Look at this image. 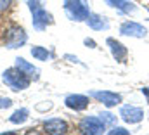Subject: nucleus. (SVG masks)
I'll return each instance as SVG.
<instances>
[{"label": "nucleus", "instance_id": "f3484780", "mask_svg": "<svg viewBox=\"0 0 149 135\" xmlns=\"http://www.w3.org/2000/svg\"><path fill=\"white\" fill-rule=\"evenodd\" d=\"M12 106V101L7 99V97H0V109H7Z\"/></svg>", "mask_w": 149, "mask_h": 135}, {"label": "nucleus", "instance_id": "7ed1b4c3", "mask_svg": "<svg viewBox=\"0 0 149 135\" xmlns=\"http://www.w3.org/2000/svg\"><path fill=\"white\" fill-rule=\"evenodd\" d=\"M3 42L9 49H17L21 47L24 42H26V33L21 26L17 24H10L7 30H5V35H3Z\"/></svg>", "mask_w": 149, "mask_h": 135}, {"label": "nucleus", "instance_id": "9d476101", "mask_svg": "<svg viewBox=\"0 0 149 135\" xmlns=\"http://www.w3.org/2000/svg\"><path fill=\"white\" fill-rule=\"evenodd\" d=\"M92 97H95L99 102H102L104 106H108V107H113V106H116V104H120L121 102V95H118V94H113V92H92Z\"/></svg>", "mask_w": 149, "mask_h": 135}, {"label": "nucleus", "instance_id": "4468645a", "mask_svg": "<svg viewBox=\"0 0 149 135\" xmlns=\"http://www.w3.org/2000/svg\"><path fill=\"white\" fill-rule=\"evenodd\" d=\"M106 2H108V5H111V7H116V9L123 10V12H130V10H135L134 3H130L128 0H106Z\"/></svg>", "mask_w": 149, "mask_h": 135}, {"label": "nucleus", "instance_id": "6ab92c4d", "mask_svg": "<svg viewBox=\"0 0 149 135\" xmlns=\"http://www.w3.org/2000/svg\"><path fill=\"white\" fill-rule=\"evenodd\" d=\"M109 134H113V135H116V134H121V135H128V132L125 130V128H113Z\"/></svg>", "mask_w": 149, "mask_h": 135}, {"label": "nucleus", "instance_id": "412c9836", "mask_svg": "<svg viewBox=\"0 0 149 135\" xmlns=\"http://www.w3.org/2000/svg\"><path fill=\"white\" fill-rule=\"evenodd\" d=\"M85 43H87V45H92V47H94V45H95V43H94V40H88V38H87V40H85Z\"/></svg>", "mask_w": 149, "mask_h": 135}, {"label": "nucleus", "instance_id": "0eeeda50", "mask_svg": "<svg viewBox=\"0 0 149 135\" xmlns=\"http://www.w3.org/2000/svg\"><path fill=\"white\" fill-rule=\"evenodd\" d=\"M43 130L45 134H50V135H61V134H68L70 127L64 120L61 118H54V120H49L43 123Z\"/></svg>", "mask_w": 149, "mask_h": 135}, {"label": "nucleus", "instance_id": "39448f33", "mask_svg": "<svg viewBox=\"0 0 149 135\" xmlns=\"http://www.w3.org/2000/svg\"><path fill=\"white\" fill-rule=\"evenodd\" d=\"M104 121L101 118L95 116H87L80 121V130L81 134H88V135H99L104 132Z\"/></svg>", "mask_w": 149, "mask_h": 135}, {"label": "nucleus", "instance_id": "423d86ee", "mask_svg": "<svg viewBox=\"0 0 149 135\" xmlns=\"http://www.w3.org/2000/svg\"><path fill=\"white\" fill-rule=\"evenodd\" d=\"M120 116H121L127 123L134 125V123H139V121L144 118V111H142L141 107H135V106H123L121 111H120Z\"/></svg>", "mask_w": 149, "mask_h": 135}, {"label": "nucleus", "instance_id": "f257e3e1", "mask_svg": "<svg viewBox=\"0 0 149 135\" xmlns=\"http://www.w3.org/2000/svg\"><path fill=\"white\" fill-rule=\"evenodd\" d=\"M2 78H3V83H5L10 90H14V92H19V90L28 88L30 83H31V78H30L23 69H19L17 66L5 69Z\"/></svg>", "mask_w": 149, "mask_h": 135}, {"label": "nucleus", "instance_id": "f8f14e48", "mask_svg": "<svg viewBox=\"0 0 149 135\" xmlns=\"http://www.w3.org/2000/svg\"><path fill=\"white\" fill-rule=\"evenodd\" d=\"M16 66L19 68V69H23V71H24V73H26V74L31 78V80H38V78H40V74H38V69L33 66V64L26 63L23 57H17V59H16Z\"/></svg>", "mask_w": 149, "mask_h": 135}, {"label": "nucleus", "instance_id": "f03ea898", "mask_svg": "<svg viewBox=\"0 0 149 135\" xmlns=\"http://www.w3.org/2000/svg\"><path fill=\"white\" fill-rule=\"evenodd\" d=\"M64 9L66 14L73 19V21H83L88 17V5L85 0H66L64 2Z\"/></svg>", "mask_w": 149, "mask_h": 135}, {"label": "nucleus", "instance_id": "20e7f679", "mask_svg": "<svg viewBox=\"0 0 149 135\" xmlns=\"http://www.w3.org/2000/svg\"><path fill=\"white\" fill-rule=\"evenodd\" d=\"M28 3H30V10L33 12V24H35V28L43 30L47 24L52 23V16L47 14L43 7L38 5V0H30Z\"/></svg>", "mask_w": 149, "mask_h": 135}, {"label": "nucleus", "instance_id": "9b49d317", "mask_svg": "<svg viewBox=\"0 0 149 135\" xmlns=\"http://www.w3.org/2000/svg\"><path fill=\"white\" fill-rule=\"evenodd\" d=\"M108 45H109V49H111V54L113 57L116 59V61H120V63H123L125 59H127V49H125V45L123 43H120L118 40H114V38H108Z\"/></svg>", "mask_w": 149, "mask_h": 135}, {"label": "nucleus", "instance_id": "a211bd4d", "mask_svg": "<svg viewBox=\"0 0 149 135\" xmlns=\"http://www.w3.org/2000/svg\"><path fill=\"white\" fill-rule=\"evenodd\" d=\"M9 5H10V0H0V12L7 10V9H9Z\"/></svg>", "mask_w": 149, "mask_h": 135}, {"label": "nucleus", "instance_id": "aec40b11", "mask_svg": "<svg viewBox=\"0 0 149 135\" xmlns=\"http://www.w3.org/2000/svg\"><path fill=\"white\" fill-rule=\"evenodd\" d=\"M142 94L148 97V102H149V87H144V88H142Z\"/></svg>", "mask_w": 149, "mask_h": 135}, {"label": "nucleus", "instance_id": "6e6552de", "mask_svg": "<svg viewBox=\"0 0 149 135\" xmlns=\"http://www.w3.org/2000/svg\"><path fill=\"white\" fill-rule=\"evenodd\" d=\"M120 31H121V35H127V36H137V38H142V36H146V33H148L144 26H141V24H137V23H132V21L123 23L121 28H120Z\"/></svg>", "mask_w": 149, "mask_h": 135}, {"label": "nucleus", "instance_id": "ddd939ff", "mask_svg": "<svg viewBox=\"0 0 149 135\" xmlns=\"http://www.w3.org/2000/svg\"><path fill=\"white\" fill-rule=\"evenodd\" d=\"M88 23V26H92L94 30H102V28H108V23L104 21V17L101 16H95V14H88V17L85 19Z\"/></svg>", "mask_w": 149, "mask_h": 135}, {"label": "nucleus", "instance_id": "1a4fd4ad", "mask_svg": "<svg viewBox=\"0 0 149 135\" xmlns=\"http://www.w3.org/2000/svg\"><path fill=\"white\" fill-rule=\"evenodd\" d=\"M66 107H70V109H74V111H83V109H87L88 107V97H85V95H78V94H73V95H68L66 97Z\"/></svg>", "mask_w": 149, "mask_h": 135}, {"label": "nucleus", "instance_id": "dca6fc26", "mask_svg": "<svg viewBox=\"0 0 149 135\" xmlns=\"http://www.w3.org/2000/svg\"><path fill=\"white\" fill-rule=\"evenodd\" d=\"M31 56H33L35 59H38V61H47V59L50 57L49 50H47V49H43V47H38V45L31 49Z\"/></svg>", "mask_w": 149, "mask_h": 135}, {"label": "nucleus", "instance_id": "2eb2a0df", "mask_svg": "<svg viewBox=\"0 0 149 135\" xmlns=\"http://www.w3.org/2000/svg\"><path fill=\"white\" fill-rule=\"evenodd\" d=\"M28 109H17L9 120H10V123H14V125H21V123H24L26 120H28Z\"/></svg>", "mask_w": 149, "mask_h": 135}]
</instances>
